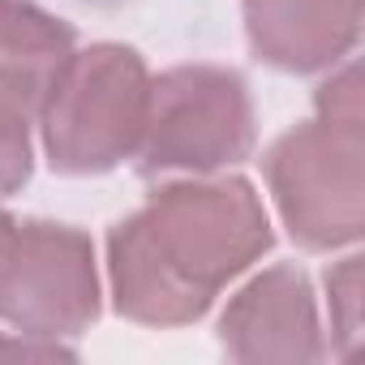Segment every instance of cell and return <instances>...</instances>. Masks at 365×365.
I'll return each instance as SVG.
<instances>
[{"instance_id": "1", "label": "cell", "mask_w": 365, "mask_h": 365, "mask_svg": "<svg viewBox=\"0 0 365 365\" xmlns=\"http://www.w3.org/2000/svg\"><path fill=\"white\" fill-rule=\"evenodd\" d=\"M267 245L271 224L245 180L163 185L108 241L116 309L150 327L194 322Z\"/></svg>"}, {"instance_id": "5", "label": "cell", "mask_w": 365, "mask_h": 365, "mask_svg": "<svg viewBox=\"0 0 365 365\" xmlns=\"http://www.w3.org/2000/svg\"><path fill=\"white\" fill-rule=\"evenodd\" d=\"M99 314L95 250L65 224H18L0 211V318L31 339L82 335Z\"/></svg>"}, {"instance_id": "2", "label": "cell", "mask_w": 365, "mask_h": 365, "mask_svg": "<svg viewBox=\"0 0 365 365\" xmlns=\"http://www.w3.org/2000/svg\"><path fill=\"white\" fill-rule=\"evenodd\" d=\"M361 78L348 65L318 91V120L284 133L267 155V180L288 232L305 250L361 237Z\"/></svg>"}, {"instance_id": "6", "label": "cell", "mask_w": 365, "mask_h": 365, "mask_svg": "<svg viewBox=\"0 0 365 365\" xmlns=\"http://www.w3.org/2000/svg\"><path fill=\"white\" fill-rule=\"evenodd\" d=\"M224 348L237 361H314L322 356L309 279L292 267L258 275L220 322Z\"/></svg>"}, {"instance_id": "11", "label": "cell", "mask_w": 365, "mask_h": 365, "mask_svg": "<svg viewBox=\"0 0 365 365\" xmlns=\"http://www.w3.org/2000/svg\"><path fill=\"white\" fill-rule=\"evenodd\" d=\"M22 5H26V0H0V48L9 43V35H14V26H18Z\"/></svg>"}, {"instance_id": "4", "label": "cell", "mask_w": 365, "mask_h": 365, "mask_svg": "<svg viewBox=\"0 0 365 365\" xmlns=\"http://www.w3.org/2000/svg\"><path fill=\"white\" fill-rule=\"evenodd\" d=\"M254 150V103L232 69L180 65L150 82L138 172H215Z\"/></svg>"}, {"instance_id": "10", "label": "cell", "mask_w": 365, "mask_h": 365, "mask_svg": "<svg viewBox=\"0 0 365 365\" xmlns=\"http://www.w3.org/2000/svg\"><path fill=\"white\" fill-rule=\"evenodd\" d=\"M0 356H35V361H48V356H73L65 344H48V339H9V335H0Z\"/></svg>"}, {"instance_id": "9", "label": "cell", "mask_w": 365, "mask_h": 365, "mask_svg": "<svg viewBox=\"0 0 365 365\" xmlns=\"http://www.w3.org/2000/svg\"><path fill=\"white\" fill-rule=\"evenodd\" d=\"M331 301L339 309L335 318V335H339V352L352 356V344L361 335V258H344L331 275H327Z\"/></svg>"}, {"instance_id": "7", "label": "cell", "mask_w": 365, "mask_h": 365, "mask_svg": "<svg viewBox=\"0 0 365 365\" xmlns=\"http://www.w3.org/2000/svg\"><path fill=\"white\" fill-rule=\"evenodd\" d=\"M254 52L292 73L335 65L361 31V0H245Z\"/></svg>"}, {"instance_id": "3", "label": "cell", "mask_w": 365, "mask_h": 365, "mask_svg": "<svg viewBox=\"0 0 365 365\" xmlns=\"http://www.w3.org/2000/svg\"><path fill=\"white\" fill-rule=\"evenodd\" d=\"M150 108V78L138 52L99 43L69 52L39 99L43 146L56 172H108L142 142Z\"/></svg>"}, {"instance_id": "12", "label": "cell", "mask_w": 365, "mask_h": 365, "mask_svg": "<svg viewBox=\"0 0 365 365\" xmlns=\"http://www.w3.org/2000/svg\"><path fill=\"white\" fill-rule=\"evenodd\" d=\"M82 5H120V0H82Z\"/></svg>"}, {"instance_id": "8", "label": "cell", "mask_w": 365, "mask_h": 365, "mask_svg": "<svg viewBox=\"0 0 365 365\" xmlns=\"http://www.w3.org/2000/svg\"><path fill=\"white\" fill-rule=\"evenodd\" d=\"M31 116H39V99L0 78V198L22 190L31 176Z\"/></svg>"}]
</instances>
